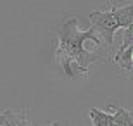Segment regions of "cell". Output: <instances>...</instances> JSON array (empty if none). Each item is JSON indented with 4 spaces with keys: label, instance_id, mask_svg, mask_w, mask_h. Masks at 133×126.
Listing matches in <instances>:
<instances>
[{
    "label": "cell",
    "instance_id": "277c9868",
    "mask_svg": "<svg viewBox=\"0 0 133 126\" xmlns=\"http://www.w3.org/2000/svg\"><path fill=\"white\" fill-rule=\"evenodd\" d=\"M114 62L118 64L121 73H131L133 69V43L128 45L124 50H118L114 55Z\"/></svg>",
    "mask_w": 133,
    "mask_h": 126
},
{
    "label": "cell",
    "instance_id": "8992f818",
    "mask_svg": "<svg viewBox=\"0 0 133 126\" xmlns=\"http://www.w3.org/2000/svg\"><path fill=\"white\" fill-rule=\"evenodd\" d=\"M0 126H35L33 121H31L28 111H23V112H16V111H10V116L5 123H2Z\"/></svg>",
    "mask_w": 133,
    "mask_h": 126
},
{
    "label": "cell",
    "instance_id": "3957f363",
    "mask_svg": "<svg viewBox=\"0 0 133 126\" xmlns=\"http://www.w3.org/2000/svg\"><path fill=\"white\" fill-rule=\"evenodd\" d=\"M111 10L114 12L116 19H118V24L119 28H128L130 24L133 23V2L126 5H114V4H109Z\"/></svg>",
    "mask_w": 133,
    "mask_h": 126
},
{
    "label": "cell",
    "instance_id": "7a4b0ae2",
    "mask_svg": "<svg viewBox=\"0 0 133 126\" xmlns=\"http://www.w3.org/2000/svg\"><path fill=\"white\" fill-rule=\"evenodd\" d=\"M90 28L95 29V33L100 35V40L107 45L109 49L112 47L114 43V33L119 29L118 19L114 12L111 10V7L105 10H95V12H90Z\"/></svg>",
    "mask_w": 133,
    "mask_h": 126
},
{
    "label": "cell",
    "instance_id": "ba28073f",
    "mask_svg": "<svg viewBox=\"0 0 133 126\" xmlns=\"http://www.w3.org/2000/svg\"><path fill=\"white\" fill-rule=\"evenodd\" d=\"M133 43V23L128 26V28H124V33H123V43L119 47V50H124L128 45Z\"/></svg>",
    "mask_w": 133,
    "mask_h": 126
},
{
    "label": "cell",
    "instance_id": "9c48e42d",
    "mask_svg": "<svg viewBox=\"0 0 133 126\" xmlns=\"http://www.w3.org/2000/svg\"><path fill=\"white\" fill-rule=\"evenodd\" d=\"M50 126H61V123H59V121H54V123H52Z\"/></svg>",
    "mask_w": 133,
    "mask_h": 126
},
{
    "label": "cell",
    "instance_id": "5b68a950",
    "mask_svg": "<svg viewBox=\"0 0 133 126\" xmlns=\"http://www.w3.org/2000/svg\"><path fill=\"white\" fill-rule=\"evenodd\" d=\"M90 119L94 126H114V114H109L95 107L90 109Z\"/></svg>",
    "mask_w": 133,
    "mask_h": 126
},
{
    "label": "cell",
    "instance_id": "52a82bcc",
    "mask_svg": "<svg viewBox=\"0 0 133 126\" xmlns=\"http://www.w3.org/2000/svg\"><path fill=\"white\" fill-rule=\"evenodd\" d=\"M111 109L114 111V126H133V112L114 105H111Z\"/></svg>",
    "mask_w": 133,
    "mask_h": 126
},
{
    "label": "cell",
    "instance_id": "6da1fadb",
    "mask_svg": "<svg viewBox=\"0 0 133 126\" xmlns=\"http://www.w3.org/2000/svg\"><path fill=\"white\" fill-rule=\"evenodd\" d=\"M94 42L95 47L102 45V40L94 28L81 31L78 28L76 17H68L61 24L57 31L55 42V61L62 69L66 78H88V68L97 59H100V52H90L85 49V42Z\"/></svg>",
    "mask_w": 133,
    "mask_h": 126
}]
</instances>
